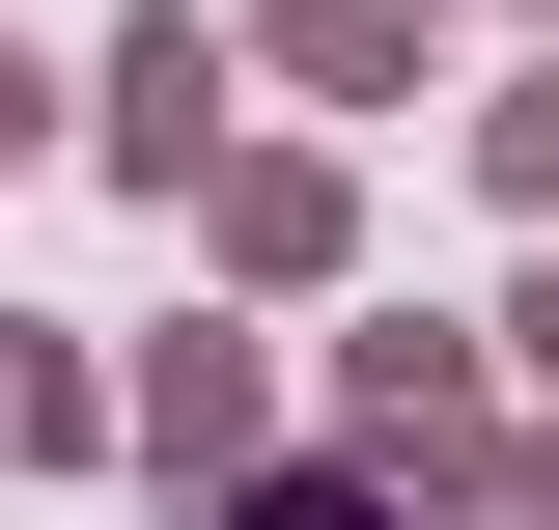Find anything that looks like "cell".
Returning a JSON list of instances; mask_svg holds the SVG:
<instances>
[{"label": "cell", "mask_w": 559, "mask_h": 530, "mask_svg": "<svg viewBox=\"0 0 559 530\" xmlns=\"http://www.w3.org/2000/svg\"><path fill=\"white\" fill-rule=\"evenodd\" d=\"M503 168H532V196H559V84H532V112H503Z\"/></svg>", "instance_id": "6da1fadb"}, {"label": "cell", "mask_w": 559, "mask_h": 530, "mask_svg": "<svg viewBox=\"0 0 559 530\" xmlns=\"http://www.w3.org/2000/svg\"><path fill=\"white\" fill-rule=\"evenodd\" d=\"M224 530H364V503H224Z\"/></svg>", "instance_id": "7a4b0ae2"}, {"label": "cell", "mask_w": 559, "mask_h": 530, "mask_svg": "<svg viewBox=\"0 0 559 530\" xmlns=\"http://www.w3.org/2000/svg\"><path fill=\"white\" fill-rule=\"evenodd\" d=\"M28 112H57V84H28V57H0V140H28Z\"/></svg>", "instance_id": "3957f363"}]
</instances>
